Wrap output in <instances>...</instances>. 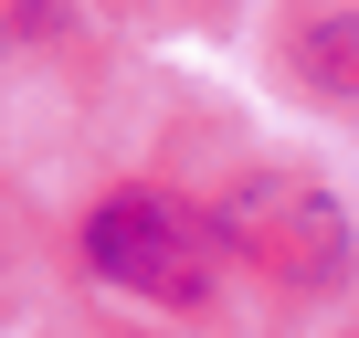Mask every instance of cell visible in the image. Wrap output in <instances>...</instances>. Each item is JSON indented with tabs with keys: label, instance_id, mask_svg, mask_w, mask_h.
<instances>
[{
	"label": "cell",
	"instance_id": "1",
	"mask_svg": "<svg viewBox=\"0 0 359 338\" xmlns=\"http://www.w3.org/2000/svg\"><path fill=\"white\" fill-rule=\"evenodd\" d=\"M74 254L106 275V285H127V296H148V306H180V317H201L212 306V233L180 212V201H158V191H106L85 222H74Z\"/></svg>",
	"mask_w": 359,
	"mask_h": 338
},
{
	"label": "cell",
	"instance_id": "2",
	"mask_svg": "<svg viewBox=\"0 0 359 338\" xmlns=\"http://www.w3.org/2000/svg\"><path fill=\"white\" fill-rule=\"evenodd\" d=\"M285 64H296V85H306V95H327V106H359V0L285 22Z\"/></svg>",
	"mask_w": 359,
	"mask_h": 338
}]
</instances>
